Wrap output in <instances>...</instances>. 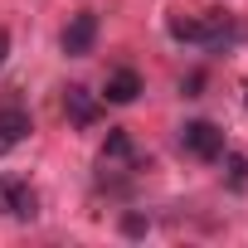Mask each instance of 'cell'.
Returning a JSON list of instances; mask_svg holds the SVG:
<instances>
[{
  "label": "cell",
  "mask_w": 248,
  "mask_h": 248,
  "mask_svg": "<svg viewBox=\"0 0 248 248\" xmlns=\"http://www.w3.org/2000/svg\"><path fill=\"white\" fill-rule=\"evenodd\" d=\"M151 166V156L137 146V137L132 132H122V127H112L107 132V141H102V151H97V175H102V185L107 190H127L141 170Z\"/></svg>",
  "instance_id": "cell-1"
},
{
  "label": "cell",
  "mask_w": 248,
  "mask_h": 248,
  "mask_svg": "<svg viewBox=\"0 0 248 248\" xmlns=\"http://www.w3.org/2000/svg\"><path fill=\"white\" fill-rule=\"evenodd\" d=\"M175 146H180L190 161H219V156H224V127L195 117V122H185V127L175 132Z\"/></svg>",
  "instance_id": "cell-2"
},
{
  "label": "cell",
  "mask_w": 248,
  "mask_h": 248,
  "mask_svg": "<svg viewBox=\"0 0 248 248\" xmlns=\"http://www.w3.org/2000/svg\"><path fill=\"white\" fill-rule=\"evenodd\" d=\"M0 214L15 219V224H30L39 214V195L25 175H0Z\"/></svg>",
  "instance_id": "cell-3"
},
{
  "label": "cell",
  "mask_w": 248,
  "mask_h": 248,
  "mask_svg": "<svg viewBox=\"0 0 248 248\" xmlns=\"http://www.w3.org/2000/svg\"><path fill=\"white\" fill-rule=\"evenodd\" d=\"M238 39H243V25H238L229 10H200V49L229 54Z\"/></svg>",
  "instance_id": "cell-4"
},
{
  "label": "cell",
  "mask_w": 248,
  "mask_h": 248,
  "mask_svg": "<svg viewBox=\"0 0 248 248\" xmlns=\"http://www.w3.org/2000/svg\"><path fill=\"white\" fill-rule=\"evenodd\" d=\"M93 44H97V15H93V10L68 15V25H63V34H59V49H63L68 59H88Z\"/></svg>",
  "instance_id": "cell-5"
},
{
  "label": "cell",
  "mask_w": 248,
  "mask_h": 248,
  "mask_svg": "<svg viewBox=\"0 0 248 248\" xmlns=\"http://www.w3.org/2000/svg\"><path fill=\"white\" fill-rule=\"evenodd\" d=\"M102 93H93V88H83V83H73V88H63V117L73 122V127H97L102 122Z\"/></svg>",
  "instance_id": "cell-6"
},
{
  "label": "cell",
  "mask_w": 248,
  "mask_h": 248,
  "mask_svg": "<svg viewBox=\"0 0 248 248\" xmlns=\"http://www.w3.org/2000/svg\"><path fill=\"white\" fill-rule=\"evenodd\" d=\"M30 132H34V117H30V107H25L20 97H5V102H0V151L20 146Z\"/></svg>",
  "instance_id": "cell-7"
},
{
  "label": "cell",
  "mask_w": 248,
  "mask_h": 248,
  "mask_svg": "<svg viewBox=\"0 0 248 248\" xmlns=\"http://www.w3.org/2000/svg\"><path fill=\"white\" fill-rule=\"evenodd\" d=\"M141 93H146V83H141V73H137V68H127V63L112 68V73H107V83H102V102H117V107H132Z\"/></svg>",
  "instance_id": "cell-8"
},
{
  "label": "cell",
  "mask_w": 248,
  "mask_h": 248,
  "mask_svg": "<svg viewBox=\"0 0 248 248\" xmlns=\"http://www.w3.org/2000/svg\"><path fill=\"white\" fill-rule=\"evenodd\" d=\"M219 161H224V185L229 190H248V151H229L224 146Z\"/></svg>",
  "instance_id": "cell-9"
},
{
  "label": "cell",
  "mask_w": 248,
  "mask_h": 248,
  "mask_svg": "<svg viewBox=\"0 0 248 248\" xmlns=\"http://www.w3.org/2000/svg\"><path fill=\"white\" fill-rule=\"evenodd\" d=\"M146 229H151V219H146V214H122V233H127V238H141Z\"/></svg>",
  "instance_id": "cell-10"
},
{
  "label": "cell",
  "mask_w": 248,
  "mask_h": 248,
  "mask_svg": "<svg viewBox=\"0 0 248 248\" xmlns=\"http://www.w3.org/2000/svg\"><path fill=\"white\" fill-rule=\"evenodd\" d=\"M5 54H10V34L0 30V63H5Z\"/></svg>",
  "instance_id": "cell-11"
}]
</instances>
